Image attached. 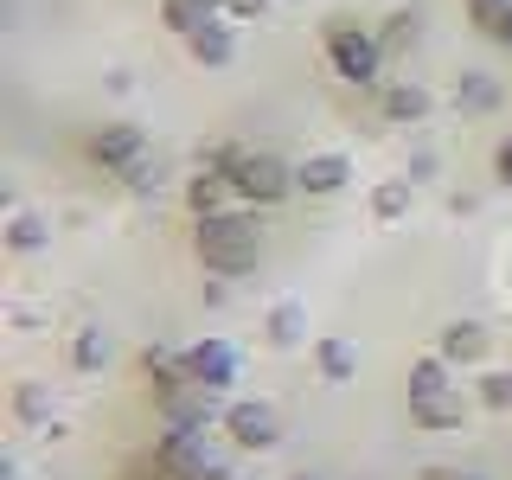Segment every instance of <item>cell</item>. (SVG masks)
Instances as JSON below:
<instances>
[{"label": "cell", "instance_id": "obj_1", "mask_svg": "<svg viewBox=\"0 0 512 480\" xmlns=\"http://www.w3.org/2000/svg\"><path fill=\"white\" fill-rule=\"evenodd\" d=\"M199 167L231 173L237 199L256 205V212H263V205H282L288 192H295V167H288L282 154H269V148H244V141H224V148H212Z\"/></svg>", "mask_w": 512, "mask_h": 480}, {"label": "cell", "instance_id": "obj_2", "mask_svg": "<svg viewBox=\"0 0 512 480\" xmlns=\"http://www.w3.org/2000/svg\"><path fill=\"white\" fill-rule=\"evenodd\" d=\"M192 250H199V263L212 269V276H244L256 269V256H263V224L256 212H212V218H192Z\"/></svg>", "mask_w": 512, "mask_h": 480}, {"label": "cell", "instance_id": "obj_3", "mask_svg": "<svg viewBox=\"0 0 512 480\" xmlns=\"http://www.w3.org/2000/svg\"><path fill=\"white\" fill-rule=\"evenodd\" d=\"M327 64H333V77L352 90H378V77H384V45H378V32H365V26H352V20H333L327 26Z\"/></svg>", "mask_w": 512, "mask_h": 480}, {"label": "cell", "instance_id": "obj_4", "mask_svg": "<svg viewBox=\"0 0 512 480\" xmlns=\"http://www.w3.org/2000/svg\"><path fill=\"white\" fill-rule=\"evenodd\" d=\"M148 455L160 461V480H205L218 468L212 461V442L199 429H154V448Z\"/></svg>", "mask_w": 512, "mask_h": 480}, {"label": "cell", "instance_id": "obj_5", "mask_svg": "<svg viewBox=\"0 0 512 480\" xmlns=\"http://www.w3.org/2000/svg\"><path fill=\"white\" fill-rule=\"evenodd\" d=\"M224 429L244 455H269L282 442V410L263 404V397H237V404H224Z\"/></svg>", "mask_w": 512, "mask_h": 480}, {"label": "cell", "instance_id": "obj_6", "mask_svg": "<svg viewBox=\"0 0 512 480\" xmlns=\"http://www.w3.org/2000/svg\"><path fill=\"white\" fill-rule=\"evenodd\" d=\"M90 160L122 180L135 160H148V135H141L135 122H109V128H96V135H90Z\"/></svg>", "mask_w": 512, "mask_h": 480}, {"label": "cell", "instance_id": "obj_7", "mask_svg": "<svg viewBox=\"0 0 512 480\" xmlns=\"http://www.w3.org/2000/svg\"><path fill=\"white\" fill-rule=\"evenodd\" d=\"M224 423V410H218V391H205V384H186V391H173V397H160V429H212Z\"/></svg>", "mask_w": 512, "mask_h": 480}, {"label": "cell", "instance_id": "obj_8", "mask_svg": "<svg viewBox=\"0 0 512 480\" xmlns=\"http://www.w3.org/2000/svg\"><path fill=\"white\" fill-rule=\"evenodd\" d=\"M186 372H192V384H205V391H231L244 365H237L231 340H199V346H186Z\"/></svg>", "mask_w": 512, "mask_h": 480}, {"label": "cell", "instance_id": "obj_9", "mask_svg": "<svg viewBox=\"0 0 512 480\" xmlns=\"http://www.w3.org/2000/svg\"><path fill=\"white\" fill-rule=\"evenodd\" d=\"M346 180H352V154H340V148L308 154L295 167V192H308V199H333V192H346Z\"/></svg>", "mask_w": 512, "mask_h": 480}, {"label": "cell", "instance_id": "obj_10", "mask_svg": "<svg viewBox=\"0 0 512 480\" xmlns=\"http://www.w3.org/2000/svg\"><path fill=\"white\" fill-rule=\"evenodd\" d=\"M263 340L276 346V352L308 346V301H301V295H276V301H269V314H263Z\"/></svg>", "mask_w": 512, "mask_h": 480}, {"label": "cell", "instance_id": "obj_11", "mask_svg": "<svg viewBox=\"0 0 512 480\" xmlns=\"http://www.w3.org/2000/svg\"><path fill=\"white\" fill-rule=\"evenodd\" d=\"M135 372L148 378V391H154V397H173V391H186V384H192V372H186V352H173V346H141Z\"/></svg>", "mask_w": 512, "mask_h": 480}, {"label": "cell", "instance_id": "obj_12", "mask_svg": "<svg viewBox=\"0 0 512 480\" xmlns=\"http://www.w3.org/2000/svg\"><path fill=\"white\" fill-rule=\"evenodd\" d=\"M231 199H237L231 173H218V167H199V173H186V212H192V218L231 212Z\"/></svg>", "mask_w": 512, "mask_h": 480}, {"label": "cell", "instance_id": "obj_13", "mask_svg": "<svg viewBox=\"0 0 512 480\" xmlns=\"http://www.w3.org/2000/svg\"><path fill=\"white\" fill-rule=\"evenodd\" d=\"M468 397L461 391H442V397H423V404H410V423L429 429V436H448V429H468Z\"/></svg>", "mask_w": 512, "mask_h": 480}, {"label": "cell", "instance_id": "obj_14", "mask_svg": "<svg viewBox=\"0 0 512 480\" xmlns=\"http://www.w3.org/2000/svg\"><path fill=\"white\" fill-rule=\"evenodd\" d=\"M487 346H493V333L480 327V320H448L442 340H436V352H442L448 365H480V359H487Z\"/></svg>", "mask_w": 512, "mask_h": 480}, {"label": "cell", "instance_id": "obj_15", "mask_svg": "<svg viewBox=\"0 0 512 480\" xmlns=\"http://www.w3.org/2000/svg\"><path fill=\"white\" fill-rule=\"evenodd\" d=\"M186 52H192V64H205V71H224V64L237 58V32H231V20L199 26V32L186 39Z\"/></svg>", "mask_w": 512, "mask_h": 480}, {"label": "cell", "instance_id": "obj_16", "mask_svg": "<svg viewBox=\"0 0 512 480\" xmlns=\"http://www.w3.org/2000/svg\"><path fill=\"white\" fill-rule=\"evenodd\" d=\"M13 416H20V429L58 436V397L45 391V384H20V391H13Z\"/></svg>", "mask_w": 512, "mask_h": 480}, {"label": "cell", "instance_id": "obj_17", "mask_svg": "<svg viewBox=\"0 0 512 480\" xmlns=\"http://www.w3.org/2000/svg\"><path fill=\"white\" fill-rule=\"evenodd\" d=\"M378 109H384V122H429L436 96H429L423 84H384L378 90Z\"/></svg>", "mask_w": 512, "mask_h": 480}, {"label": "cell", "instance_id": "obj_18", "mask_svg": "<svg viewBox=\"0 0 512 480\" xmlns=\"http://www.w3.org/2000/svg\"><path fill=\"white\" fill-rule=\"evenodd\" d=\"M314 372L327 378V384H352V378H359V346L340 340V333L314 340Z\"/></svg>", "mask_w": 512, "mask_h": 480}, {"label": "cell", "instance_id": "obj_19", "mask_svg": "<svg viewBox=\"0 0 512 480\" xmlns=\"http://www.w3.org/2000/svg\"><path fill=\"white\" fill-rule=\"evenodd\" d=\"M224 20V0H160V26L180 32V39H192L199 26Z\"/></svg>", "mask_w": 512, "mask_h": 480}, {"label": "cell", "instance_id": "obj_20", "mask_svg": "<svg viewBox=\"0 0 512 480\" xmlns=\"http://www.w3.org/2000/svg\"><path fill=\"white\" fill-rule=\"evenodd\" d=\"M448 372H455V365H448L442 352H423V359H410V378H404L410 404H423V397H442V391H455V384H448Z\"/></svg>", "mask_w": 512, "mask_h": 480}, {"label": "cell", "instance_id": "obj_21", "mask_svg": "<svg viewBox=\"0 0 512 480\" xmlns=\"http://www.w3.org/2000/svg\"><path fill=\"white\" fill-rule=\"evenodd\" d=\"M500 103H506V90L493 84L487 71H461V84H455V109H461V116H493Z\"/></svg>", "mask_w": 512, "mask_h": 480}, {"label": "cell", "instance_id": "obj_22", "mask_svg": "<svg viewBox=\"0 0 512 480\" xmlns=\"http://www.w3.org/2000/svg\"><path fill=\"white\" fill-rule=\"evenodd\" d=\"M7 250H13V256H39V250H52V218H39V212H13V218H7Z\"/></svg>", "mask_w": 512, "mask_h": 480}, {"label": "cell", "instance_id": "obj_23", "mask_svg": "<svg viewBox=\"0 0 512 480\" xmlns=\"http://www.w3.org/2000/svg\"><path fill=\"white\" fill-rule=\"evenodd\" d=\"M410 205H416V186H410V180H378V186H372V218H378V224H404Z\"/></svg>", "mask_w": 512, "mask_h": 480}, {"label": "cell", "instance_id": "obj_24", "mask_svg": "<svg viewBox=\"0 0 512 480\" xmlns=\"http://www.w3.org/2000/svg\"><path fill=\"white\" fill-rule=\"evenodd\" d=\"M416 39H423V13H416V7H397V13H384V26H378V45H384V58H391V52H410Z\"/></svg>", "mask_w": 512, "mask_h": 480}, {"label": "cell", "instance_id": "obj_25", "mask_svg": "<svg viewBox=\"0 0 512 480\" xmlns=\"http://www.w3.org/2000/svg\"><path fill=\"white\" fill-rule=\"evenodd\" d=\"M71 365H77V372H103V365H109V333H103V327H77Z\"/></svg>", "mask_w": 512, "mask_h": 480}, {"label": "cell", "instance_id": "obj_26", "mask_svg": "<svg viewBox=\"0 0 512 480\" xmlns=\"http://www.w3.org/2000/svg\"><path fill=\"white\" fill-rule=\"evenodd\" d=\"M122 186H128V192H135V199H154V192H160V186H167V173H160V160L148 154V160H135V167H128V173H122Z\"/></svg>", "mask_w": 512, "mask_h": 480}, {"label": "cell", "instance_id": "obj_27", "mask_svg": "<svg viewBox=\"0 0 512 480\" xmlns=\"http://www.w3.org/2000/svg\"><path fill=\"white\" fill-rule=\"evenodd\" d=\"M474 397H480V410H512V372H480Z\"/></svg>", "mask_w": 512, "mask_h": 480}, {"label": "cell", "instance_id": "obj_28", "mask_svg": "<svg viewBox=\"0 0 512 480\" xmlns=\"http://www.w3.org/2000/svg\"><path fill=\"white\" fill-rule=\"evenodd\" d=\"M506 13H512V0H468V20H474L480 32H493Z\"/></svg>", "mask_w": 512, "mask_h": 480}, {"label": "cell", "instance_id": "obj_29", "mask_svg": "<svg viewBox=\"0 0 512 480\" xmlns=\"http://www.w3.org/2000/svg\"><path fill=\"white\" fill-rule=\"evenodd\" d=\"M224 20H269V0H224Z\"/></svg>", "mask_w": 512, "mask_h": 480}, {"label": "cell", "instance_id": "obj_30", "mask_svg": "<svg viewBox=\"0 0 512 480\" xmlns=\"http://www.w3.org/2000/svg\"><path fill=\"white\" fill-rule=\"evenodd\" d=\"M404 180L416 186V180H436V148H416L410 154V173H404Z\"/></svg>", "mask_w": 512, "mask_h": 480}, {"label": "cell", "instance_id": "obj_31", "mask_svg": "<svg viewBox=\"0 0 512 480\" xmlns=\"http://www.w3.org/2000/svg\"><path fill=\"white\" fill-rule=\"evenodd\" d=\"M493 180H500V186L512 192V135L500 141V148H493Z\"/></svg>", "mask_w": 512, "mask_h": 480}, {"label": "cell", "instance_id": "obj_32", "mask_svg": "<svg viewBox=\"0 0 512 480\" xmlns=\"http://www.w3.org/2000/svg\"><path fill=\"white\" fill-rule=\"evenodd\" d=\"M423 480H487V474H455V468H423Z\"/></svg>", "mask_w": 512, "mask_h": 480}, {"label": "cell", "instance_id": "obj_33", "mask_svg": "<svg viewBox=\"0 0 512 480\" xmlns=\"http://www.w3.org/2000/svg\"><path fill=\"white\" fill-rule=\"evenodd\" d=\"M493 39H500V45H506V52H512V13H506V20H500V26H493Z\"/></svg>", "mask_w": 512, "mask_h": 480}, {"label": "cell", "instance_id": "obj_34", "mask_svg": "<svg viewBox=\"0 0 512 480\" xmlns=\"http://www.w3.org/2000/svg\"><path fill=\"white\" fill-rule=\"evenodd\" d=\"M0 480H20V461L13 455H0Z\"/></svg>", "mask_w": 512, "mask_h": 480}, {"label": "cell", "instance_id": "obj_35", "mask_svg": "<svg viewBox=\"0 0 512 480\" xmlns=\"http://www.w3.org/2000/svg\"><path fill=\"white\" fill-rule=\"evenodd\" d=\"M205 480H237V468H224V461H218V468H212V474H205Z\"/></svg>", "mask_w": 512, "mask_h": 480}, {"label": "cell", "instance_id": "obj_36", "mask_svg": "<svg viewBox=\"0 0 512 480\" xmlns=\"http://www.w3.org/2000/svg\"><path fill=\"white\" fill-rule=\"evenodd\" d=\"M288 480H320V474H288Z\"/></svg>", "mask_w": 512, "mask_h": 480}, {"label": "cell", "instance_id": "obj_37", "mask_svg": "<svg viewBox=\"0 0 512 480\" xmlns=\"http://www.w3.org/2000/svg\"><path fill=\"white\" fill-rule=\"evenodd\" d=\"M506 372H512V365H506Z\"/></svg>", "mask_w": 512, "mask_h": 480}]
</instances>
